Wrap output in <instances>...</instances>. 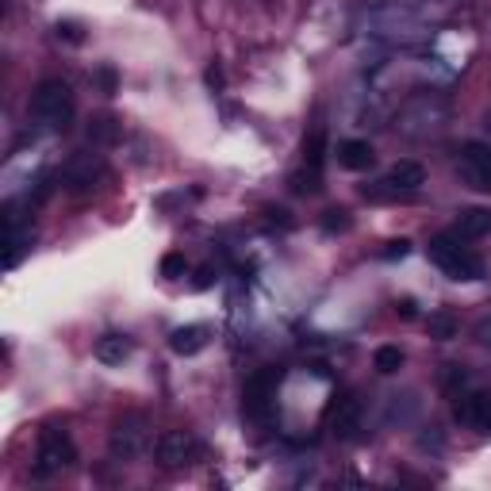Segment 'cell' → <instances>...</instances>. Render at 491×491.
<instances>
[{
    "label": "cell",
    "mask_w": 491,
    "mask_h": 491,
    "mask_svg": "<svg viewBox=\"0 0 491 491\" xmlns=\"http://www.w3.org/2000/svg\"><path fill=\"white\" fill-rule=\"evenodd\" d=\"M31 119L35 123H43L46 131H65L69 123H74V112H77V104H74V93H69V85L58 81V77H46L35 85V93H31Z\"/></svg>",
    "instance_id": "cell-1"
},
{
    "label": "cell",
    "mask_w": 491,
    "mask_h": 491,
    "mask_svg": "<svg viewBox=\"0 0 491 491\" xmlns=\"http://www.w3.org/2000/svg\"><path fill=\"white\" fill-rule=\"evenodd\" d=\"M426 254L449 280H480L484 276V257L476 250H468V246H461L457 235H437L426 246Z\"/></svg>",
    "instance_id": "cell-2"
},
{
    "label": "cell",
    "mask_w": 491,
    "mask_h": 491,
    "mask_svg": "<svg viewBox=\"0 0 491 491\" xmlns=\"http://www.w3.org/2000/svg\"><path fill=\"white\" fill-rule=\"evenodd\" d=\"M77 461V446L74 437L58 426H46L39 434V449H35V465H31V476L35 480H50V476H62V472Z\"/></svg>",
    "instance_id": "cell-3"
},
{
    "label": "cell",
    "mask_w": 491,
    "mask_h": 491,
    "mask_svg": "<svg viewBox=\"0 0 491 491\" xmlns=\"http://www.w3.org/2000/svg\"><path fill=\"white\" fill-rule=\"evenodd\" d=\"M146 437H150L146 415L131 411V415L115 418V426H112V434H108V453H112L115 461H135L138 453L146 449Z\"/></svg>",
    "instance_id": "cell-4"
},
{
    "label": "cell",
    "mask_w": 491,
    "mask_h": 491,
    "mask_svg": "<svg viewBox=\"0 0 491 491\" xmlns=\"http://www.w3.org/2000/svg\"><path fill=\"white\" fill-rule=\"evenodd\" d=\"M196 453H200V442H196V434H188V430H165L154 446V457L162 468H185L196 461Z\"/></svg>",
    "instance_id": "cell-5"
},
{
    "label": "cell",
    "mask_w": 491,
    "mask_h": 491,
    "mask_svg": "<svg viewBox=\"0 0 491 491\" xmlns=\"http://www.w3.org/2000/svg\"><path fill=\"white\" fill-rule=\"evenodd\" d=\"M276 380H280L276 368H261V373H254L250 380H246L242 403H246V411H250L254 418H266L269 415V403L276 396Z\"/></svg>",
    "instance_id": "cell-6"
},
{
    "label": "cell",
    "mask_w": 491,
    "mask_h": 491,
    "mask_svg": "<svg viewBox=\"0 0 491 491\" xmlns=\"http://www.w3.org/2000/svg\"><path fill=\"white\" fill-rule=\"evenodd\" d=\"M461 173L472 188L491 192V146L487 143H465L461 146Z\"/></svg>",
    "instance_id": "cell-7"
},
{
    "label": "cell",
    "mask_w": 491,
    "mask_h": 491,
    "mask_svg": "<svg viewBox=\"0 0 491 491\" xmlns=\"http://www.w3.org/2000/svg\"><path fill=\"white\" fill-rule=\"evenodd\" d=\"M330 430H335V437H342V442H354L357 430H361V399L357 396H342L335 407H330Z\"/></svg>",
    "instance_id": "cell-8"
},
{
    "label": "cell",
    "mask_w": 491,
    "mask_h": 491,
    "mask_svg": "<svg viewBox=\"0 0 491 491\" xmlns=\"http://www.w3.org/2000/svg\"><path fill=\"white\" fill-rule=\"evenodd\" d=\"M384 192L388 196H403V192H418L426 185V169L418 165V162H396L388 173H384Z\"/></svg>",
    "instance_id": "cell-9"
},
{
    "label": "cell",
    "mask_w": 491,
    "mask_h": 491,
    "mask_svg": "<svg viewBox=\"0 0 491 491\" xmlns=\"http://www.w3.org/2000/svg\"><path fill=\"white\" fill-rule=\"evenodd\" d=\"M457 418L476 434H491V392H468L457 403Z\"/></svg>",
    "instance_id": "cell-10"
},
{
    "label": "cell",
    "mask_w": 491,
    "mask_h": 491,
    "mask_svg": "<svg viewBox=\"0 0 491 491\" xmlns=\"http://www.w3.org/2000/svg\"><path fill=\"white\" fill-rule=\"evenodd\" d=\"M373 162H376V154H373V146H368L365 138H346V143H338V165L342 169L361 173V169H368Z\"/></svg>",
    "instance_id": "cell-11"
},
{
    "label": "cell",
    "mask_w": 491,
    "mask_h": 491,
    "mask_svg": "<svg viewBox=\"0 0 491 491\" xmlns=\"http://www.w3.org/2000/svg\"><path fill=\"white\" fill-rule=\"evenodd\" d=\"M204 346H207V326H177L169 335V349L173 354H181V357L200 354Z\"/></svg>",
    "instance_id": "cell-12"
},
{
    "label": "cell",
    "mask_w": 491,
    "mask_h": 491,
    "mask_svg": "<svg viewBox=\"0 0 491 491\" xmlns=\"http://www.w3.org/2000/svg\"><path fill=\"white\" fill-rule=\"evenodd\" d=\"M131 349H135V342L127 335H104V338H96V361L100 365H123L131 357Z\"/></svg>",
    "instance_id": "cell-13"
},
{
    "label": "cell",
    "mask_w": 491,
    "mask_h": 491,
    "mask_svg": "<svg viewBox=\"0 0 491 491\" xmlns=\"http://www.w3.org/2000/svg\"><path fill=\"white\" fill-rule=\"evenodd\" d=\"M484 235H491V212L468 207V212L457 215V238H484Z\"/></svg>",
    "instance_id": "cell-14"
},
{
    "label": "cell",
    "mask_w": 491,
    "mask_h": 491,
    "mask_svg": "<svg viewBox=\"0 0 491 491\" xmlns=\"http://www.w3.org/2000/svg\"><path fill=\"white\" fill-rule=\"evenodd\" d=\"M24 250H31V235H27V231H20V223H15V215H8V250H5V266H8V269L20 266Z\"/></svg>",
    "instance_id": "cell-15"
},
{
    "label": "cell",
    "mask_w": 491,
    "mask_h": 491,
    "mask_svg": "<svg viewBox=\"0 0 491 491\" xmlns=\"http://www.w3.org/2000/svg\"><path fill=\"white\" fill-rule=\"evenodd\" d=\"M426 330H430L434 342H449V338H457L461 323H457V315H453V311H434L426 319Z\"/></svg>",
    "instance_id": "cell-16"
},
{
    "label": "cell",
    "mask_w": 491,
    "mask_h": 491,
    "mask_svg": "<svg viewBox=\"0 0 491 491\" xmlns=\"http://www.w3.org/2000/svg\"><path fill=\"white\" fill-rule=\"evenodd\" d=\"M96 177H100V162H93V157H77V162L65 169V181L74 188H89Z\"/></svg>",
    "instance_id": "cell-17"
},
{
    "label": "cell",
    "mask_w": 491,
    "mask_h": 491,
    "mask_svg": "<svg viewBox=\"0 0 491 491\" xmlns=\"http://www.w3.org/2000/svg\"><path fill=\"white\" fill-rule=\"evenodd\" d=\"M119 135H123V127H119L115 119H108V115H104V119H93V127H89V138H93V143H100V146L119 143Z\"/></svg>",
    "instance_id": "cell-18"
},
{
    "label": "cell",
    "mask_w": 491,
    "mask_h": 491,
    "mask_svg": "<svg viewBox=\"0 0 491 491\" xmlns=\"http://www.w3.org/2000/svg\"><path fill=\"white\" fill-rule=\"evenodd\" d=\"M373 365H376V373H384V376L399 373V368H403V349L399 346H380L373 354Z\"/></svg>",
    "instance_id": "cell-19"
},
{
    "label": "cell",
    "mask_w": 491,
    "mask_h": 491,
    "mask_svg": "<svg viewBox=\"0 0 491 491\" xmlns=\"http://www.w3.org/2000/svg\"><path fill=\"white\" fill-rule=\"evenodd\" d=\"M323 188V177H319V169H300V173H292V192L296 196H315V192Z\"/></svg>",
    "instance_id": "cell-20"
},
{
    "label": "cell",
    "mask_w": 491,
    "mask_h": 491,
    "mask_svg": "<svg viewBox=\"0 0 491 491\" xmlns=\"http://www.w3.org/2000/svg\"><path fill=\"white\" fill-rule=\"evenodd\" d=\"M323 154H326V131L319 127L307 143H304V165L307 169H323Z\"/></svg>",
    "instance_id": "cell-21"
},
{
    "label": "cell",
    "mask_w": 491,
    "mask_h": 491,
    "mask_svg": "<svg viewBox=\"0 0 491 491\" xmlns=\"http://www.w3.org/2000/svg\"><path fill=\"white\" fill-rule=\"evenodd\" d=\"M465 384H468V373H465L461 365H446V368H442V388H446L449 396H461Z\"/></svg>",
    "instance_id": "cell-22"
},
{
    "label": "cell",
    "mask_w": 491,
    "mask_h": 491,
    "mask_svg": "<svg viewBox=\"0 0 491 491\" xmlns=\"http://www.w3.org/2000/svg\"><path fill=\"white\" fill-rule=\"evenodd\" d=\"M93 77H96V85H100V93H104V96H112V93H115V85H119V81H115V69L104 65V69H96Z\"/></svg>",
    "instance_id": "cell-23"
},
{
    "label": "cell",
    "mask_w": 491,
    "mask_h": 491,
    "mask_svg": "<svg viewBox=\"0 0 491 491\" xmlns=\"http://www.w3.org/2000/svg\"><path fill=\"white\" fill-rule=\"evenodd\" d=\"M162 273H165V276H181V273H185V257H181V254H165V257H162Z\"/></svg>",
    "instance_id": "cell-24"
},
{
    "label": "cell",
    "mask_w": 491,
    "mask_h": 491,
    "mask_svg": "<svg viewBox=\"0 0 491 491\" xmlns=\"http://www.w3.org/2000/svg\"><path fill=\"white\" fill-rule=\"evenodd\" d=\"M323 226H326V231H346V226H349V219H346V212H326Z\"/></svg>",
    "instance_id": "cell-25"
},
{
    "label": "cell",
    "mask_w": 491,
    "mask_h": 491,
    "mask_svg": "<svg viewBox=\"0 0 491 491\" xmlns=\"http://www.w3.org/2000/svg\"><path fill=\"white\" fill-rule=\"evenodd\" d=\"M407 250H411V242H407V238H399V242H388L384 257H407Z\"/></svg>",
    "instance_id": "cell-26"
},
{
    "label": "cell",
    "mask_w": 491,
    "mask_h": 491,
    "mask_svg": "<svg viewBox=\"0 0 491 491\" xmlns=\"http://www.w3.org/2000/svg\"><path fill=\"white\" fill-rule=\"evenodd\" d=\"M476 342L491 346V323H480V326H476Z\"/></svg>",
    "instance_id": "cell-27"
},
{
    "label": "cell",
    "mask_w": 491,
    "mask_h": 491,
    "mask_svg": "<svg viewBox=\"0 0 491 491\" xmlns=\"http://www.w3.org/2000/svg\"><path fill=\"white\" fill-rule=\"evenodd\" d=\"M396 315H403V319H411V315H415V304H411V300H399V304H396Z\"/></svg>",
    "instance_id": "cell-28"
},
{
    "label": "cell",
    "mask_w": 491,
    "mask_h": 491,
    "mask_svg": "<svg viewBox=\"0 0 491 491\" xmlns=\"http://www.w3.org/2000/svg\"><path fill=\"white\" fill-rule=\"evenodd\" d=\"M207 285H212V269H207V266H204V269L196 273V288H207Z\"/></svg>",
    "instance_id": "cell-29"
},
{
    "label": "cell",
    "mask_w": 491,
    "mask_h": 491,
    "mask_svg": "<svg viewBox=\"0 0 491 491\" xmlns=\"http://www.w3.org/2000/svg\"><path fill=\"white\" fill-rule=\"evenodd\" d=\"M207 85H215V89H219V85H223V77H219V69H207Z\"/></svg>",
    "instance_id": "cell-30"
},
{
    "label": "cell",
    "mask_w": 491,
    "mask_h": 491,
    "mask_svg": "<svg viewBox=\"0 0 491 491\" xmlns=\"http://www.w3.org/2000/svg\"><path fill=\"white\" fill-rule=\"evenodd\" d=\"M487 131H491V115H487Z\"/></svg>",
    "instance_id": "cell-31"
}]
</instances>
